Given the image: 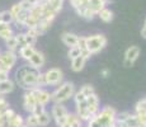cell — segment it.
<instances>
[{"label": "cell", "instance_id": "7a4b0ae2", "mask_svg": "<svg viewBox=\"0 0 146 127\" xmlns=\"http://www.w3.org/2000/svg\"><path fill=\"white\" fill-rule=\"evenodd\" d=\"M116 109L113 107L107 106L99 109V112L86 123H88V127H113L116 126Z\"/></svg>", "mask_w": 146, "mask_h": 127}, {"label": "cell", "instance_id": "836d02e7", "mask_svg": "<svg viewBox=\"0 0 146 127\" xmlns=\"http://www.w3.org/2000/svg\"><path fill=\"white\" fill-rule=\"evenodd\" d=\"M44 111H46V107H44V106H40V104H37V106H36V108L33 109L32 113H33V114H36V116H38V114L43 113Z\"/></svg>", "mask_w": 146, "mask_h": 127}, {"label": "cell", "instance_id": "30bf717a", "mask_svg": "<svg viewBox=\"0 0 146 127\" xmlns=\"http://www.w3.org/2000/svg\"><path fill=\"white\" fill-rule=\"evenodd\" d=\"M32 92L36 97L37 104H40V106L46 107L51 102V93L48 90H46L43 88H36V89H32Z\"/></svg>", "mask_w": 146, "mask_h": 127}, {"label": "cell", "instance_id": "4fadbf2b", "mask_svg": "<svg viewBox=\"0 0 146 127\" xmlns=\"http://www.w3.org/2000/svg\"><path fill=\"white\" fill-rule=\"evenodd\" d=\"M90 59V56L89 55H84V53H81L80 56H78V57L72 59L71 60V70L74 72H80L81 70L85 67L86 65V61Z\"/></svg>", "mask_w": 146, "mask_h": 127}, {"label": "cell", "instance_id": "4316f807", "mask_svg": "<svg viewBox=\"0 0 146 127\" xmlns=\"http://www.w3.org/2000/svg\"><path fill=\"white\" fill-rule=\"evenodd\" d=\"M0 17H1V22H3V23L12 24L13 22H14L13 15L10 14L9 10H3V12H0Z\"/></svg>", "mask_w": 146, "mask_h": 127}, {"label": "cell", "instance_id": "52a82bcc", "mask_svg": "<svg viewBox=\"0 0 146 127\" xmlns=\"http://www.w3.org/2000/svg\"><path fill=\"white\" fill-rule=\"evenodd\" d=\"M70 112L67 111V108L64 104H55L53 103L52 108H51V118L55 121L56 126H61L64 122L67 120Z\"/></svg>", "mask_w": 146, "mask_h": 127}, {"label": "cell", "instance_id": "74e56055", "mask_svg": "<svg viewBox=\"0 0 146 127\" xmlns=\"http://www.w3.org/2000/svg\"><path fill=\"white\" fill-rule=\"evenodd\" d=\"M58 127H72V126H71V125H70V122H69V121H67V120H66V121H65V122H64V123H62V125H61V126H58Z\"/></svg>", "mask_w": 146, "mask_h": 127}, {"label": "cell", "instance_id": "277c9868", "mask_svg": "<svg viewBox=\"0 0 146 127\" xmlns=\"http://www.w3.org/2000/svg\"><path fill=\"white\" fill-rule=\"evenodd\" d=\"M86 39V49H88L89 53L92 56L95 53H99L102 50H104V47L108 43V39L104 35H92L85 37Z\"/></svg>", "mask_w": 146, "mask_h": 127}, {"label": "cell", "instance_id": "cb8c5ba5", "mask_svg": "<svg viewBox=\"0 0 146 127\" xmlns=\"http://www.w3.org/2000/svg\"><path fill=\"white\" fill-rule=\"evenodd\" d=\"M76 14L80 15L81 18L86 19V21H92V19H94V17H95V14L92 12L89 8H81V9L76 10Z\"/></svg>", "mask_w": 146, "mask_h": 127}, {"label": "cell", "instance_id": "e0dca14e", "mask_svg": "<svg viewBox=\"0 0 146 127\" xmlns=\"http://www.w3.org/2000/svg\"><path fill=\"white\" fill-rule=\"evenodd\" d=\"M36 51V47L35 46H29V45H27V46H22L21 49L18 50V55L21 59H23L24 61H28L31 57H32V55L35 53Z\"/></svg>", "mask_w": 146, "mask_h": 127}, {"label": "cell", "instance_id": "8d00e7d4", "mask_svg": "<svg viewBox=\"0 0 146 127\" xmlns=\"http://www.w3.org/2000/svg\"><path fill=\"white\" fill-rule=\"evenodd\" d=\"M141 36L144 38H146V25H144V27L141 28Z\"/></svg>", "mask_w": 146, "mask_h": 127}, {"label": "cell", "instance_id": "ab89813d", "mask_svg": "<svg viewBox=\"0 0 146 127\" xmlns=\"http://www.w3.org/2000/svg\"><path fill=\"white\" fill-rule=\"evenodd\" d=\"M144 25H146V18H145V23H144Z\"/></svg>", "mask_w": 146, "mask_h": 127}, {"label": "cell", "instance_id": "60d3db41", "mask_svg": "<svg viewBox=\"0 0 146 127\" xmlns=\"http://www.w3.org/2000/svg\"><path fill=\"white\" fill-rule=\"evenodd\" d=\"M0 23H1V17H0Z\"/></svg>", "mask_w": 146, "mask_h": 127}, {"label": "cell", "instance_id": "9c48e42d", "mask_svg": "<svg viewBox=\"0 0 146 127\" xmlns=\"http://www.w3.org/2000/svg\"><path fill=\"white\" fill-rule=\"evenodd\" d=\"M140 53H141V50H140L139 46H130L125 51L123 65H125L126 67H131L137 61V59L140 57Z\"/></svg>", "mask_w": 146, "mask_h": 127}, {"label": "cell", "instance_id": "44dd1931", "mask_svg": "<svg viewBox=\"0 0 146 127\" xmlns=\"http://www.w3.org/2000/svg\"><path fill=\"white\" fill-rule=\"evenodd\" d=\"M37 118H38V125H40V127H46V126H48L50 122L52 121L51 113H50V112H47V111H44L43 113L38 114Z\"/></svg>", "mask_w": 146, "mask_h": 127}, {"label": "cell", "instance_id": "d590c367", "mask_svg": "<svg viewBox=\"0 0 146 127\" xmlns=\"http://www.w3.org/2000/svg\"><path fill=\"white\" fill-rule=\"evenodd\" d=\"M109 74H111V71H109L108 69H103V70H100V75H102L103 78H108Z\"/></svg>", "mask_w": 146, "mask_h": 127}, {"label": "cell", "instance_id": "d6a6232c", "mask_svg": "<svg viewBox=\"0 0 146 127\" xmlns=\"http://www.w3.org/2000/svg\"><path fill=\"white\" fill-rule=\"evenodd\" d=\"M23 10V8H22V5H21V3H17V4H14L12 8L9 9V12H10V14L13 15V19H15V17L18 15L19 13Z\"/></svg>", "mask_w": 146, "mask_h": 127}, {"label": "cell", "instance_id": "f6af8a7d", "mask_svg": "<svg viewBox=\"0 0 146 127\" xmlns=\"http://www.w3.org/2000/svg\"><path fill=\"white\" fill-rule=\"evenodd\" d=\"M0 52H1V51H0Z\"/></svg>", "mask_w": 146, "mask_h": 127}, {"label": "cell", "instance_id": "9a60e30c", "mask_svg": "<svg viewBox=\"0 0 146 127\" xmlns=\"http://www.w3.org/2000/svg\"><path fill=\"white\" fill-rule=\"evenodd\" d=\"M61 41L66 47L71 49V47L78 46V41H79V36L71 32H64L61 35Z\"/></svg>", "mask_w": 146, "mask_h": 127}, {"label": "cell", "instance_id": "3957f363", "mask_svg": "<svg viewBox=\"0 0 146 127\" xmlns=\"http://www.w3.org/2000/svg\"><path fill=\"white\" fill-rule=\"evenodd\" d=\"M75 92H76V88H75L74 83H71V81H62L51 93V102H53L55 104H64L65 102L70 100L74 97Z\"/></svg>", "mask_w": 146, "mask_h": 127}, {"label": "cell", "instance_id": "2e32d148", "mask_svg": "<svg viewBox=\"0 0 146 127\" xmlns=\"http://www.w3.org/2000/svg\"><path fill=\"white\" fill-rule=\"evenodd\" d=\"M15 81L13 79L8 78L5 80L0 81V95H7L9 93H12L14 89H15Z\"/></svg>", "mask_w": 146, "mask_h": 127}, {"label": "cell", "instance_id": "8fae6325", "mask_svg": "<svg viewBox=\"0 0 146 127\" xmlns=\"http://www.w3.org/2000/svg\"><path fill=\"white\" fill-rule=\"evenodd\" d=\"M27 63H28V65H31L32 67H35V69L41 70L42 67L46 65V56H44L43 52L36 50L35 53L32 55V57H31L29 60L27 61Z\"/></svg>", "mask_w": 146, "mask_h": 127}, {"label": "cell", "instance_id": "f1b7e54d", "mask_svg": "<svg viewBox=\"0 0 146 127\" xmlns=\"http://www.w3.org/2000/svg\"><path fill=\"white\" fill-rule=\"evenodd\" d=\"M81 93H83L85 97H89L90 94H93V93H95V89L93 85H90V84H85V85H83L81 88L79 89Z\"/></svg>", "mask_w": 146, "mask_h": 127}, {"label": "cell", "instance_id": "ba28073f", "mask_svg": "<svg viewBox=\"0 0 146 127\" xmlns=\"http://www.w3.org/2000/svg\"><path fill=\"white\" fill-rule=\"evenodd\" d=\"M5 121H7V127H23L24 125V118L19 113H17L14 109L9 108L4 113Z\"/></svg>", "mask_w": 146, "mask_h": 127}, {"label": "cell", "instance_id": "4dcf8cb0", "mask_svg": "<svg viewBox=\"0 0 146 127\" xmlns=\"http://www.w3.org/2000/svg\"><path fill=\"white\" fill-rule=\"evenodd\" d=\"M9 108V102L7 100V98L4 95H0V113H5Z\"/></svg>", "mask_w": 146, "mask_h": 127}, {"label": "cell", "instance_id": "83f0119b", "mask_svg": "<svg viewBox=\"0 0 146 127\" xmlns=\"http://www.w3.org/2000/svg\"><path fill=\"white\" fill-rule=\"evenodd\" d=\"M132 114L131 112L128 111H123V112H117V116H116V122H122L125 123L126 121L128 120V117Z\"/></svg>", "mask_w": 146, "mask_h": 127}, {"label": "cell", "instance_id": "7c38bea8", "mask_svg": "<svg viewBox=\"0 0 146 127\" xmlns=\"http://www.w3.org/2000/svg\"><path fill=\"white\" fill-rule=\"evenodd\" d=\"M37 106V100H36V97L33 94L32 90H27L23 95V108L27 113H32L33 109Z\"/></svg>", "mask_w": 146, "mask_h": 127}, {"label": "cell", "instance_id": "7bdbcfd3", "mask_svg": "<svg viewBox=\"0 0 146 127\" xmlns=\"http://www.w3.org/2000/svg\"><path fill=\"white\" fill-rule=\"evenodd\" d=\"M23 127H26V126H23Z\"/></svg>", "mask_w": 146, "mask_h": 127}, {"label": "cell", "instance_id": "d6986e66", "mask_svg": "<svg viewBox=\"0 0 146 127\" xmlns=\"http://www.w3.org/2000/svg\"><path fill=\"white\" fill-rule=\"evenodd\" d=\"M86 4H88V8L95 15H97L103 8H106V3L103 1V0H86Z\"/></svg>", "mask_w": 146, "mask_h": 127}, {"label": "cell", "instance_id": "f546056e", "mask_svg": "<svg viewBox=\"0 0 146 127\" xmlns=\"http://www.w3.org/2000/svg\"><path fill=\"white\" fill-rule=\"evenodd\" d=\"M81 55V51L78 46L75 47H71V49H69V51H67V57L70 59V60H72V59L78 57V56Z\"/></svg>", "mask_w": 146, "mask_h": 127}, {"label": "cell", "instance_id": "ee69618b", "mask_svg": "<svg viewBox=\"0 0 146 127\" xmlns=\"http://www.w3.org/2000/svg\"><path fill=\"white\" fill-rule=\"evenodd\" d=\"M145 99H146V97H145Z\"/></svg>", "mask_w": 146, "mask_h": 127}, {"label": "cell", "instance_id": "ac0fdd59", "mask_svg": "<svg viewBox=\"0 0 146 127\" xmlns=\"http://www.w3.org/2000/svg\"><path fill=\"white\" fill-rule=\"evenodd\" d=\"M12 36H14V31L12 28V25L8 23H0V38L7 41L8 38H10Z\"/></svg>", "mask_w": 146, "mask_h": 127}, {"label": "cell", "instance_id": "8992f818", "mask_svg": "<svg viewBox=\"0 0 146 127\" xmlns=\"http://www.w3.org/2000/svg\"><path fill=\"white\" fill-rule=\"evenodd\" d=\"M44 81H46V86H57L64 81V72L58 67H51V69L46 70L43 72Z\"/></svg>", "mask_w": 146, "mask_h": 127}, {"label": "cell", "instance_id": "ffe728a7", "mask_svg": "<svg viewBox=\"0 0 146 127\" xmlns=\"http://www.w3.org/2000/svg\"><path fill=\"white\" fill-rule=\"evenodd\" d=\"M98 17L100 18V21H103L104 23H111L112 21H113L114 15H113V12H112L111 9H108V8H103L102 10H100L99 13L97 14Z\"/></svg>", "mask_w": 146, "mask_h": 127}, {"label": "cell", "instance_id": "5b68a950", "mask_svg": "<svg viewBox=\"0 0 146 127\" xmlns=\"http://www.w3.org/2000/svg\"><path fill=\"white\" fill-rule=\"evenodd\" d=\"M18 61V53L14 51L5 50L3 52H0V67L7 71H12L13 67L17 65Z\"/></svg>", "mask_w": 146, "mask_h": 127}, {"label": "cell", "instance_id": "1f68e13d", "mask_svg": "<svg viewBox=\"0 0 146 127\" xmlns=\"http://www.w3.org/2000/svg\"><path fill=\"white\" fill-rule=\"evenodd\" d=\"M22 5V8L26 10H31V8L35 7L36 4L38 3V0H22V1H19Z\"/></svg>", "mask_w": 146, "mask_h": 127}, {"label": "cell", "instance_id": "d4e9b609", "mask_svg": "<svg viewBox=\"0 0 146 127\" xmlns=\"http://www.w3.org/2000/svg\"><path fill=\"white\" fill-rule=\"evenodd\" d=\"M135 114H146V99L142 98L135 104Z\"/></svg>", "mask_w": 146, "mask_h": 127}, {"label": "cell", "instance_id": "7402d4cb", "mask_svg": "<svg viewBox=\"0 0 146 127\" xmlns=\"http://www.w3.org/2000/svg\"><path fill=\"white\" fill-rule=\"evenodd\" d=\"M5 42V46H7V50L9 51H14V52H17V51L19 50V43H18V39H17L15 35L12 36L10 38H8Z\"/></svg>", "mask_w": 146, "mask_h": 127}, {"label": "cell", "instance_id": "f35d334b", "mask_svg": "<svg viewBox=\"0 0 146 127\" xmlns=\"http://www.w3.org/2000/svg\"><path fill=\"white\" fill-rule=\"evenodd\" d=\"M103 1H104V3H106V5H107V4H108V3H111L112 0H103Z\"/></svg>", "mask_w": 146, "mask_h": 127}, {"label": "cell", "instance_id": "6da1fadb", "mask_svg": "<svg viewBox=\"0 0 146 127\" xmlns=\"http://www.w3.org/2000/svg\"><path fill=\"white\" fill-rule=\"evenodd\" d=\"M14 81L15 85L21 86L22 89L32 90L36 88H43L46 86V81H44V75L41 72V70H37L32 67L31 65H22L15 70V75H14Z\"/></svg>", "mask_w": 146, "mask_h": 127}, {"label": "cell", "instance_id": "b9f144b4", "mask_svg": "<svg viewBox=\"0 0 146 127\" xmlns=\"http://www.w3.org/2000/svg\"><path fill=\"white\" fill-rule=\"evenodd\" d=\"M140 127H145V126H142V125H141V126H140Z\"/></svg>", "mask_w": 146, "mask_h": 127}, {"label": "cell", "instance_id": "603a6c76", "mask_svg": "<svg viewBox=\"0 0 146 127\" xmlns=\"http://www.w3.org/2000/svg\"><path fill=\"white\" fill-rule=\"evenodd\" d=\"M24 125H26V127H40L37 116L33 113H28V116L24 118Z\"/></svg>", "mask_w": 146, "mask_h": 127}, {"label": "cell", "instance_id": "e575fe53", "mask_svg": "<svg viewBox=\"0 0 146 127\" xmlns=\"http://www.w3.org/2000/svg\"><path fill=\"white\" fill-rule=\"evenodd\" d=\"M8 78H9V71H7V70L0 67V81L5 80V79H8Z\"/></svg>", "mask_w": 146, "mask_h": 127}, {"label": "cell", "instance_id": "484cf974", "mask_svg": "<svg viewBox=\"0 0 146 127\" xmlns=\"http://www.w3.org/2000/svg\"><path fill=\"white\" fill-rule=\"evenodd\" d=\"M47 4L55 13H60L64 7V0H47Z\"/></svg>", "mask_w": 146, "mask_h": 127}, {"label": "cell", "instance_id": "5bb4252c", "mask_svg": "<svg viewBox=\"0 0 146 127\" xmlns=\"http://www.w3.org/2000/svg\"><path fill=\"white\" fill-rule=\"evenodd\" d=\"M86 104H88V108L89 111H90L92 116H94L99 112L100 109V100H99V97L97 95V93H93V94H90L89 97H86Z\"/></svg>", "mask_w": 146, "mask_h": 127}]
</instances>
